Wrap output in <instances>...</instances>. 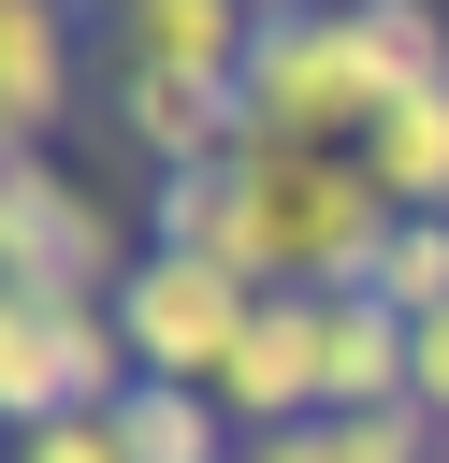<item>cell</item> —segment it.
I'll return each mask as SVG.
<instances>
[{"label": "cell", "mask_w": 449, "mask_h": 463, "mask_svg": "<svg viewBox=\"0 0 449 463\" xmlns=\"http://www.w3.org/2000/svg\"><path fill=\"white\" fill-rule=\"evenodd\" d=\"M246 159V217H261V275L275 289H377L391 246V188L362 174V145H232Z\"/></svg>", "instance_id": "6da1fadb"}, {"label": "cell", "mask_w": 449, "mask_h": 463, "mask_svg": "<svg viewBox=\"0 0 449 463\" xmlns=\"http://www.w3.org/2000/svg\"><path fill=\"white\" fill-rule=\"evenodd\" d=\"M377 116H391V87H377V58H362V14L275 0L261 43H246V130H261V145H362Z\"/></svg>", "instance_id": "7a4b0ae2"}, {"label": "cell", "mask_w": 449, "mask_h": 463, "mask_svg": "<svg viewBox=\"0 0 449 463\" xmlns=\"http://www.w3.org/2000/svg\"><path fill=\"white\" fill-rule=\"evenodd\" d=\"M130 260H145V217H130V203H101L58 145H29V159L0 174V289L116 304V289H130Z\"/></svg>", "instance_id": "3957f363"}, {"label": "cell", "mask_w": 449, "mask_h": 463, "mask_svg": "<svg viewBox=\"0 0 449 463\" xmlns=\"http://www.w3.org/2000/svg\"><path fill=\"white\" fill-rule=\"evenodd\" d=\"M130 333L116 304H58V289H0V434L72 420V405H130Z\"/></svg>", "instance_id": "277c9868"}, {"label": "cell", "mask_w": 449, "mask_h": 463, "mask_svg": "<svg viewBox=\"0 0 449 463\" xmlns=\"http://www.w3.org/2000/svg\"><path fill=\"white\" fill-rule=\"evenodd\" d=\"M246 318H261V289H246L232 260H174V246H145V260H130V289H116L130 362H145V376H174V391H217V376H232V347H246Z\"/></svg>", "instance_id": "5b68a950"}, {"label": "cell", "mask_w": 449, "mask_h": 463, "mask_svg": "<svg viewBox=\"0 0 449 463\" xmlns=\"http://www.w3.org/2000/svg\"><path fill=\"white\" fill-rule=\"evenodd\" d=\"M87 101H101V29H87V0H0V130H14V145H58Z\"/></svg>", "instance_id": "8992f818"}, {"label": "cell", "mask_w": 449, "mask_h": 463, "mask_svg": "<svg viewBox=\"0 0 449 463\" xmlns=\"http://www.w3.org/2000/svg\"><path fill=\"white\" fill-rule=\"evenodd\" d=\"M145 174H203V159H232L246 145V87H203V72H130V58H101V101H87Z\"/></svg>", "instance_id": "52a82bcc"}, {"label": "cell", "mask_w": 449, "mask_h": 463, "mask_svg": "<svg viewBox=\"0 0 449 463\" xmlns=\"http://www.w3.org/2000/svg\"><path fill=\"white\" fill-rule=\"evenodd\" d=\"M232 434H275V420H333V347H319V289H261L232 376H217Z\"/></svg>", "instance_id": "ba28073f"}, {"label": "cell", "mask_w": 449, "mask_h": 463, "mask_svg": "<svg viewBox=\"0 0 449 463\" xmlns=\"http://www.w3.org/2000/svg\"><path fill=\"white\" fill-rule=\"evenodd\" d=\"M275 0H101V58L130 72H203V87H246V43H261Z\"/></svg>", "instance_id": "9c48e42d"}, {"label": "cell", "mask_w": 449, "mask_h": 463, "mask_svg": "<svg viewBox=\"0 0 449 463\" xmlns=\"http://www.w3.org/2000/svg\"><path fill=\"white\" fill-rule=\"evenodd\" d=\"M145 246H174V260H232L246 289H275L261 275V217H246V159H203V174H145Z\"/></svg>", "instance_id": "30bf717a"}, {"label": "cell", "mask_w": 449, "mask_h": 463, "mask_svg": "<svg viewBox=\"0 0 449 463\" xmlns=\"http://www.w3.org/2000/svg\"><path fill=\"white\" fill-rule=\"evenodd\" d=\"M362 174L391 188V217H449V72L406 87V101L362 130Z\"/></svg>", "instance_id": "8fae6325"}, {"label": "cell", "mask_w": 449, "mask_h": 463, "mask_svg": "<svg viewBox=\"0 0 449 463\" xmlns=\"http://www.w3.org/2000/svg\"><path fill=\"white\" fill-rule=\"evenodd\" d=\"M449 434L420 420V405H362V420H275V434H246L232 463H435Z\"/></svg>", "instance_id": "7c38bea8"}, {"label": "cell", "mask_w": 449, "mask_h": 463, "mask_svg": "<svg viewBox=\"0 0 449 463\" xmlns=\"http://www.w3.org/2000/svg\"><path fill=\"white\" fill-rule=\"evenodd\" d=\"M116 434H130V463H232V449H246L232 405H217V391H174V376H130Z\"/></svg>", "instance_id": "4fadbf2b"}, {"label": "cell", "mask_w": 449, "mask_h": 463, "mask_svg": "<svg viewBox=\"0 0 449 463\" xmlns=\"http://www.w3.org/2000/svg\"><path fill=\"white\" fill-rule=\"evenodd\" d=\"M348 14H362V58H377V87H391V101L449 72V0H348Z\"/></svg>", "instance_id": "5bb4252c"}, {"label": "cell", "mask_w": 449, "mask_h": 463, "mask_svg": "<svg viewBox=\"0 0 449 463\" xmlns=\"http://www.w3.org/2000/svg\"><path fill=\"white\" fill-rule=\"evenodd\" d=\"M377 304H391L406 333L449 304V217H391V246H377Z\"/></svg>", "instance_id": "9a60e30c"}, {"label": "cell", "mask_w": 449, "mask_h": 463, "mask_svg": "<svg viewBox=\"0 0 449 463\" xmlns=\"http://www.w3.org/2000/svg\"><path fill=\"white\" fill-rule=\"evenodd\" d=\"M0 463H130V434H116V405H72V420L0 434Z\"/></svg>", "instance_id": "2e32d148"}, {"label": "cell", "mask_w": 449, "mask_h": 463, "mask_svg": "<svg viewBox=\"0 0 449 463\" xmlns=\"http://www.w3.org/2000/svg\"><path fill=\"white\" fill-rule=\"evenodd\" d=\"M406 405H420V420H435V434H449V304H435V318H420V362H406Z\"/></svg>", "instance_id": "e0dca14e"}, {"label": "cell", "mask_w": 449, "mask_h": 463, "mask_svg": "<svg viewBox=\"0 0 449 463\" xmlns=\"http://www.w3.org/2000/svg\"><path fill=\"white\" fill-rule=\"evenodd\" d=\"M14 159H29V145H14V130H0V174H14Z\"/></svg>", "instance_id": "ac0fdd59"}, {"label": "cell", "mask_w": 449, "mask_h": 463, "mask_svg": "<svg viewBox=\"0 0 449 463\" xmlns=\"http://www.w3.org/2000/svg\"><path fill=\"white\" fill-rule=\"evenodd\" d=\"M435 463H449V449H435Z\"/></svg>", "instance_id": "d6986e66"}, {"label": "cell", "mask_w": 449, "mask_h": 463, "mask_svg": "<svg viewBox=\"0 0 449 463\" xmlns=\"http://www.w3.org/2000/svg\"><path fill=\"white\" fill-rule=\"evenodd\" d=\"M333 14H348V0H333Z\"/></svg>", "instance_id": "ffe728a7"}, {"label": "cell", "mask_w": 449, "mask_h": 463, "mask_svg": "<svg viewBox=\"0 0 449 463\" xmlns=\"http://www.w3.org/2000/svg\"><path fill=\"white\" fill-rule=\"evenodd\" d=\"M87 14H101V0H87Z\"/></svg>", "instance_id": "44dd1931"}]
</instances>
